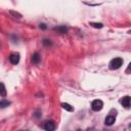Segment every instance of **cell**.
<instances>
[{"instance_id":"cell-1","label":"cell","mask_w":131,"mask_h":131,"mask_svg":"<svg viewBox=\"0 0 131 131\" xmlns=\"http://www.w3.org/2000/svg\"><path fill=\"white\" fill-rule=\"evenodd\" d=\"M123 64V59L121 57H115L110 61V69L117 70Z\"/></svg>"},{"instance_id":"cell-2","label":"cell","mask_w":131,"mask_h":131,"mask_svg":"<svg viewBox=\"0 0 131 131\" xmlns=\"http://www.w3.org/2000/svg\"><path fill=\"white\" fill-rule=\"evenodd\" d=\"M103 107V102L100 100V99H95L92 101L91 103V108L94 111V112H98V111H101Z\"/></svg>"},{"instance_id":"cell-3","label":"cell","mask_w":131,"mask_h":131,"mask_svg":"<svg viewBox=\"0 0 131 131\" xmlns=\"http://www.w3.org/2000/svg\"><path fill=\"white\" fill-rule=\"evenodd\" d=\"M9 61H10L12 64H16V63H18V61H19V54L16 53V52L11 53V54L9 55Z\"/></svg>"},{"instance_id":"cell-4","label":"cell","mask_w":131,"mask_h":131,"mask_svg":"<svg viewBox=\"0 0 131 131\" xmlns=\"http://www.w3.org/2000/svg\"><path fill=\"white\" fill-rule=\"evenodd\" d=\"M44 129H45L46 131H54V129H55V124H54V122H53V121H48V122H46L45 125H44Z\"/></svg>"},{"instance_id":"cell-5","label":"cell","mask_w":131,"mask_h":131,"mask_svg":"<svg viewBox=\"0 0 131 131\" xmlns=\"http://www.w3.org/2000/svg\"><path fill=\"white\" fill-rule=\"evenodd\" d=\"M115 121H116V116L110 115V116H107V117L105 118L104 123H105V125H107V126H112V125L115 123Z\"/></svg>"},{"instance_id":"cell-6","label":"cell","mask_w":131,"mask_h":131,"mask_svg":"<svg viewBox=\"0 0 131 131\" xmlns=\"http://www.w3.org/2000/svg\"><path fill=\"white\" fill-rule=\"evenodd\" d=\"M130 103H131V98H130L129 96L123 97V99H122V104H123V106L129 107V106H130Z\"/></svg>"},{"instance_id":"cell-7","label":"cell","mask_w":131,"mask_h":131,"mask_svg":"<svg viewBox=\"0 0 131 131\" xmlns=\"http://www.w3.org/2000/svg\"><path fill=\"white\" fill-rule=\"evenodd\" d=\"M8 12H9V14H10L11 16H13L14 18H17V19H20V18H21V14H20L19 12H17V11H14V10H9Z\"/></svg>"},{"instance_id":"cell-8","label":"cell","mask_w":131,"mask_h":131,"mask_svg":"<svg viewBox=\"0 0 131 131\" xmlns=\"http://www.w3.org/2000/svg\"><path fill=\"white\" fill-rule=\"evenodd\" d=\"M61 106H62V108H64V110L68 111V112H73V111H74V107H73L71 104L66 103V102H62V103H61Z\"/></svg>"},{"instance_id":"cell-9","label":"cell","mask_w":131,"mask_h":131,"mask_svg":"<svg viewBox=\"0 0 131 131\" xmlns=\"http://www.w3.org/2000/svg\"><path fill=\"white\" fill-rule=\"evenodd\" d=\"M40 59H41V57H40L39 53L33 54V56H32V61H33V63H38V62L40 61Z\"/></svg>"},{"instance_id":"cell-10","label":"cell","mask_w":131,"mask_h":131,"mask_svg":"<svg viewBox=\"0 0 131 131\" xmlns=\"http://www.w3.org/2000/svg\"><path fill=\"white\" fill-rule=\"evenodd\" d=\"M54 31L58 32L59 34H63L67 32V28L66 27H57V28H54Z\"/></svg>"},{"instance_id":"cell-11","label":"cell","mask_w":131,"mask_h":131,"mask_svg":"<svg viewBox=\"0 0 131 131\" xmlns=\"http://www.w3.org/2000/svg\"><path fill=\"white\" fill-rule=\"evenodd\" d=\"M89 25L93 28H96V29H101L103 27V25L101 23H89Z\"/></svg>"},{"instance_id":"cell-12","label":"cell","mask_w":131,"mask_h":131,"mask_svg":"<svg viewBox=\"0 0 131 131\" xmlns=\"http://www.w3.org/2000/svg\"><path fill=\"white\" fill-rule=\"evenodd\" d=\"M9 104H10V102H9V101H6V100H1V102H0V106H1V107L8 106Z\"/></svg>"},{"instance_id":"cell-13","label":"cell","mask_w":131,"mask_h":131,"mask_svg":"<svg viewBox=\"0 0 131 131\" xmlns=\"http://www.w3.org/2000/svg\"><path fill=\"white\" fill-rule=\"evenodd\" d=\"M1 95L2 96H5L6 95V89H5V86L3 83H1Z\"/></svg>"},{"instance_id":"cell-14","label":"cell","mask_w":131,"mask_h":131,"mask_svg":"<svg viewBox=\"0 0 131 131\" xmlns=\"http://www.w3.org/2000/svg\"><path fill=\"white\" fill-rule=\"evenodd\" d=\"M43 44H44V45H46V46H48V45H51L52 43L50 42V40H47V39H44V40H43Z\"/></svg>"},{"instance_id":"cell-15","label":"cell","mask_w":131,"mask_h":131,"mask_svg":"<svg viewBox=\"0 0 131 131\" xmlns=\"http://www.w3.org/2000/svg\"><path fill=\"white\" fill-rule=\"evenodd\" d=\"M126 131H131V124H129V125L127 126V129H126Z\"/></svg>"},{"instance_id":"cell-16","label":"cell","mask_w":131,"mask_h":131,"mask_svg":"<svg viewBox=\"0 0 131 131\" xmlns=\"http://www.w3.org/2000/svg\"><path fill=\"white\" fill-rule=\"evenodd\" d=\"M40 28H41V29H46V26H45L44 24H41V25H40Z\"/></svg>"},{"instance_id":"cell-17","label":"cell","mask_w":131,"mask_h":131,"mask_svg":"<svg viewBox=\"0 0 131 131\" xmlns=\"http://www.w3.org/2000/svg\"><path fill=\"white\" fill-rule=\"evenodd\" d=\"M128 70H129V71H131V62H130V63H129V66H128Z\"/></svg>"},{"instance_id":"cell-18","label":"cell","mask_w":131,"mask_h":131,"mask_svg":"<svg viewBox=\"0 0 131 131\" xmlns=\"http://www.w3.org/2000/svg\"><path fill=\"white\" fill-rule=\"evenodd\" d=\"M77 131H82V130H81V129H79V130H77Z\"/></svg>"},{"instance_id":"cell-19","label":"cell","mask_w":131,"mask_h":131,"mask_svg":"<svg viewBox=\"0 0 131 131\" xmlns=\"http://www.w3.org/2000/svg\"><path fill=\"white\" fill-rule=\"evenodd\" d=\"M130 98H131V97H130Z\"/></svg>"}]
</instances>
